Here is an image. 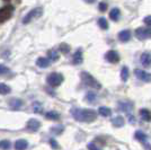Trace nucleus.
<instances>
[{"instance_id": "nucleus-1", "label": "nucleus", "mask_w": 151, "mask_h": 150, "mask_svg": "<svg viewBox=\"0 0 151 150\" xmlns=\"http://www.w3.org/2000/svg\"><path fill=\"white\" fill-rule=\"evenodd\" d=\"M72 116L79 122H94L97 119V113L89 108H75L71 111Z\"/></svg>"}, {"instance_id": "nucleus-2", "label": "nucleus", "mask_w": 151, "mask_h": 150, "mask_svg": "<svg viewBox=\"0 0 151 150\" xmlns=\"http://www.w3.org/2000/svg\"><path fill=\"white\" fill-rule=\"evenodd\" d=\"M80 77H81V80L83 81V84L86 85V86H88L90 88H95V89H101V85L99 81H97L96 79H95L93 76L88 74V72H81L80 74Z\"/></svg>"}, {"instance_id": "nucleus-3", "label": "nucleus", "mask_w": 151, "mask_h": 150, "mask_svg": "<svg viewBox=\"0 0 151 150\" xmlns=\"http://www.w3.org/2000/svg\"><path fill=\"white\" fill-rule=\"evenodd\" d=\"M42 14H43V9H42V7H37V8L32 9L31 12H29V13L27 14L25 17L23 18V24H28V23H31L33 19L41 17V16H42Z\"/></svg>"}, {"instance_id": "nucleus-4", "label": "nucleus", "mask_w": 151, "mask_h": 150, "mask_svg": "<svg viewBox=\"0 0 151 150\" xmlns=\"http://www.w3.org/2000/svg\"><path fill=\"white\" fill-rule=\"evenodd\" d=\"M47 84L50 85L51 87H58L60 86L63 81V76L61 74H58V72H52L47 76V79H46Z\"/></svg>"}, {"instance_id": "nucleus-5", "label": "nucleus", "mask_w": 151, "mask_h": 150, "mask_svg": "<svg viewBox=\"0 0 151 150\" xmlns=\"http://www.w3.org/2000/svg\"><path fill=\"white\" fill-rule=\"evenodd\" d=\"M135 36L140 41H145L151 38V28L150 27H139L135 30Z\"/></svg>"}, {"instance_id": "nucleus-6", "label": "nucleus", "mask_w": 151, "mask_h": 150, "mask_svg": "<svg viewBox=\"0 0 151 150\" xmlns=\"http://www.w3.org/2000/svg\"><path fill=\"white\" fill-rule=\"evenodd\" d=\"M14 12L13 6H5L0 9V23H4L12 17Z\"/></svg>"}, {"instance_id": "nucleus-7", "label": "nucleus", "mask_w": 151, "mask_h": 150, "mask_svg": "<svg viewBox=\"0 0 151 150\" xmlns=\"http://www.w3.org/2000/svg\"><path fill=\"white\" fill-rule=\"evenodd\" d=\"M134 74L138 77L140 80L145 82H150L151 81V74L147 72L145 70H141V69H135L134 70Z\"/></svg>"}, {"instance_id": "nucleus-8", "label": "nucleus", "mask_w": 151, "mask_h": 150, "mask_svg": "<svg viewBox=\"0 0 151 150\" xmlns=\"http://www.w3.org/2000/svg\"><path fill=\"white\" fill-rule=\"evenodd\" d=\"M41 128V122L36 119H31L26 123V129L31 132H36Z\"/></svg>"}, {"instance_id": "nucleus-9", "label": "nucleus", "mask_w": 151, "mask_h": 150, "mask_svg": "<svg viewBox=\"0 0 151 150\" xmlns=\"http://www.w3.org/2000/svg\"><path fill=\"white\" fill-rule=\"evenodd\" d=\"M105 59L111 63H117L119 61H120V56H119V53H117L116 51L109 50L108 52H106Z\"/></svg>"}, {"instance_id": "nucleus-10", "label": "nucleus", "mask_w": 151, "mask_h": 150, "mask_svg": "<svg viewBox=\"0 0 151 150\" xmlns=\"http://www.w3.org/2000/svg\"><path fill=\"white\" fill-rule=\"evenodd\" d=\"M140 61L145 68H151V52H143L141 54Z\"/></svg>"}, {"instance_id": "nucleus-11", "label": "nucleus", "mask_w": 151, "mask_h": 150, "mask_svg": "<svg viewBox=\"0 0 151 150\" xmlns=\"http://www.w3.org/2000/svg\"><path fill=\"white\" fill-rule=\"evenodd\" d=\"M51 64V60L49 58H38L36 60V66L40 68H47Z\"/></svg>"}, {"instance_id": "nucleus-12", "label": "nucleus", "mask_w": 151, "mask_h": 150, "mask_svg": "<svg viewBox=\"0 0 151 150\" xmlns=\"http://www.w3.org/2000/svg\"><path fill=\"white\" fill-rule=\"evenodd\" d=\"M130 38H131V32L129 30H124L119 33V40L122 42H127V41H130Z\"/></svg>"}, {"instance_id": "nucleus-13", "label": "nucleus", "mask_w": 151, "mask_h": 150, "mask_svg": "<svg viewBox=\"0 0 151 150\" xmlns=\"http://www.w3.org/2000/svg\"><path fill=\"white\" fill-rule=\"evenodd\" d=\"M140 116L141 119L145 122H151V112L147 108H141L140 110Z\"/></svg>"}, {"instance_id": "nucleus-14", "label": "nucleus", "mask_w": 151, "mask_h": 150, "mask_svg": "<svg viewBox=\"0 0 151 150\" xmlns=\"http://www.w3.org/2000/svg\"><path fill=\"white\" fill-rule=\"evenodd\" d=\"M82 62V51L79 49L77 50L73 53V56H72V63L73 64H79V63Z\"/></svg>"}, {"instance_id": "nucleus-15", "label": "nucleus", "mask_w": 151, "mask_h": 150, "mask_svg": "<svg viewBox=\"0 0 151 150\" xmlns=\"http://www.w3.org/2000/svg\"><path fill=\"white\" fill-rule=\"evenodd\" d=\"M121 17V10L119 8H113L111 12H109V18L114 20V22H117Z\"/></svg>"}, {"instance_id": "nucleus-16", "label": "nucleus", "mask_w": 151, "mask_h": 150, "mask_svg": "<svg viewBox=\"0 0 151 150\" xmlns=\"http://www.w3.org/2000/svg\"><path fill=\"white\" fill-rule=\"evenodd\" d=\"M27 146H28V144H27L26 140H24V139H19V140H17V141L15 142V149L16 150H25L26 148H27Z\"/></svg>"}, {"instance_id": "nucleus-17", "label": "nucleus", "mask_w": 151, "mask_h": 150, "mask_svg": "<svg viewBox=\"0 0 151 150\" xmlns=\"http://www.w3.org/2000/svg\"><path fill=\"white\" fill-rule=\"evenodd\" d=\"M119 108H120L121 111H123V112H131L132 111V104H130V103H125V102H120L119 103Z\"/></svg>"}, {"instance_id": "nucleus-18", "label": "nucleus", "mask_w": 151, "mask_h": 150, "mask_svg": "<svg viewBox=\"0 0 151 150\" xmlns=\"http://www.w3.org/2000/svg\"><path fill=\"white\" fill-rule=\"evenodd\" d=\"M112 123H113V125L115 126V128H121V126L124 125L125 121H124V119H123L121 115H117L116 118L112 119Z\"/></svg>"}, {"instance_id": "nucleus-19", "label": "nucleus", "mask_w": 151, "mask_h": 150, "mask_svg": "<svg viewBox=\"0 0 151 150\" xmlns=\"http://www.w3.org/2000/svg\"><path fill=\"white\" fill-rule=\"evenodd\" d=\"M98 114L101 115V116H104V118H107V116H109L112 114V110L108 108V107L101 106L98 108Z\"/></svg>"}, {"instance_id": "nucleus-20", "label": "nucleus", "mask_w": 151, "mask_h": 150, "mask_svg": "<svg viewBox=\"0 0 151 150\" xmlns=\"http://www.w3.org/2000/svg\"><path fill=\"white\" fill-rule=\"evenodd\" d=\"M23 104H24V102L22 100H19V98H13V100H9V105L14 108H18V107H22L23 106Z\"/></svg>"}, {"instance_id": "nucleus-21", "label": "nucleus", "mask_w": 151, "mask_h": 150, "mask_svg": "<svg viewBox=\"0 0 151 150\" xmlns=\"http://www.w3.org/2000/svg\"><path fill=\"white\" fill-rule=\"evenodd\" d=\"M45 118L49 120H53V121H57V120L60 119V114L58 112H54V111H50V112L45 113Z\"/></svg>"}, {"instance_id": "nucleus-22", "label": "nucleus", "mask_w": 151, "mask_h": 150, "mask_svg": "<svg viewBox=\"0 0 151 150\" xmlns=\"http://www.w3.org/2000/svg\"><path fill=\"white\" fill-rule=\"evenodd\" d=\"M134 137H135V139L139 140L140 142H147V139H148V137L145 134V132H142V131H135Z\"/></svg>"}, {"instance_id": "nucleus-23", "label": "nucleus", "mask_w": 151, "mask_h": 150, "mask_svg": "<svg viewBox=\"0 0 151 150\" xmlns=\"http://www.w3.org/2000/svg\"><path fill=\"white\" fill-rule=\"evenodd\" d=\"M10 93V87L4 84V82H0V94L1 95H7Z\"/></svg>"}, {"instance_id": "nucleus-24", "label": "nucleus", "mask_w": 151, "mask_h": 150, "mask_svg": "<svg viewBox=\"0 0 151 150\" xmlns=\"http://www.w3.org/2000/svg\"><path fill=\"white\" fill-rule=\"evenodd\" d=\"M129 69L127 67H123L122 70H121V78H122V81H126L127 78H129Z\"/></svg>"}, {"instance_id": "nucleus-25", "label": "nucleus", "mask_w": 151, "mask_h": 150, "mask_svg": "<svg viewBox=\"0 0 151 150\" xmlns=\"http://www.w3.org/2000/svg\"><path fill=\"white\" fill-rule=\"evenodd\" d=\"M49 59H50L51 61H57L59 60V58H60V54L58 53V51H50L49 52V56H47Z\"/></svg>"}, {"instance_id": "nucleus-26", "label": "nucleus", "mask_w": 151, "mask_h": 150, "mask_svg": "<svg viewBox=\"0 0 151 150\" xmlns=\"http://www.w3.org/2000/svg\"><path fill=\"white\" fill-rule=\"evenodd\" d=\"M98 25H99L101 30H107L108 28V23H107V20L104 17H101L98 19Z\"/></svg>"}, {"instance_id": "nucleus-27", "label": "nucleus", "mask_w": 151, "mask_h": 150, "mask_svg": "<svg viewBox=\"0 0 151 150\" xmlns=\"http://www.w3.org/2000/svg\"><path fill=\"white\" fill-rule=\"evenodd\" d=\"M10 141L9 140H2L0 141V148L2 150H9L10 149Z\"/></svg>"}, {"instance_id": "nucleus-28", "label": "nucleus", "mask_w": 151, "mask_h": 150, "mask_svg": "<svg viewBox=\"0 0 151 150\" xmlns=\"http://www.w3.org/2000/svg\"><path fill=\"white\" fill-rule=\"evenodd\" d=\"M96 98H97V96H96V94L93 93V92H88V93L86 94V100H88V102H94Z\"/></svg>"}, {"instance_id": "nucleus-29", "label": "nucleus", "mask_w": 151, "mask_h": 150, "mask_svg": "<svg viewBox=\"0 0 151 150\" xmlns=\"http://www.w3.org/2000/svg\"><path fill=\"white\" fill-rule=\"evenodd\" d=\"M60 51L61 52H63V53H69V51H70V46L68 45V44H65V43H62V44H60Z\"/></svg>"}, {"instance_id": "nucleus-30", "label": "nucleus", "mask_w": 151, "mask_h": 150, "mask_svg": "<svg viewBox=\"0 0 151 150\" xmlns=\"http://www.w3.org/2000/svg\"><path fill=\"white\" fill-rule=\"evenodd\" d=\"M8 71H9V69H8L7 66H5V64H0V76L6 75V74H8Z\"/></svg>"}, {"instance_id": "nucleus-31", "label": "nucleus", "mask_w": 151, "mask_h": 150, "mask_svg": "<svg viewBox=\"0 0 151 150\" xmlns=\"http://www.w3.org/2000/svg\"><path fill=\"white\" fill-rule=\"evenodd\" d=\"M50 144L52 148H54V149H59L60 147H59V144H58L57 140H54V139H51L50 140Z\"/></svg>"}, {"instance_id": "nucleus-32", "label": "nucleus", "mask_w": 151, "mask_h": 150, "mask_svg": "<svg viewBox=\"0 0 151 150\" xmlns=\"http://www.w3.org/2000/svg\"><path fill=\"white\" fill-rule=\"evenodd\" d=\"M87 148H88L89 150H101V148H98V147H97L95 144H93V142L87 144Z\"/></svg>"}, {"instance_id": "nucleus-33", "label": "nucleus", "mask_w": 151, "mask_h": 150, "mask_svg": "<svg viewBox=\"0 0 151 150\" xmlns=\"http://www.w3.org/2000/svg\"><path fill=\"white\" fill-rule=\"evenodd\" d=\"M98 8H99V10H101V12H105V10L107 9V4L106 2H99Z\"/></svg>"}, {"instance_id": "nucleus-34", "label": "nucleus", "mask_w": 151, "mask_h": 150, "mask_svg": "<svg viewBox=\"0 0 151 150\" xmlns=\"http://www.w3.org/2000/svg\"><path fill=\"white\" fill-rule=\"evenodd\" d=\"M52 131H55V133H57V134H60V133L63 131V126H61V125H60V126L52 128Z\"/></svg>"}, {"instance_id": "nucleus-35", "label": "nucleus", "mask_w": 151, "mask_h": 150, "mask_svg": "<svg viewBox=\"0 0 151 150\" xmlns=\"http://www.w3.org/2000/svg\"><path fill=\"white\" fill-rule=\"evenodd\" d=\"M143 22H145V25H148L149 27H151V15H150V16H147V17H145Z\"/></svg>"}, {"instance_id": "nucleus-36", "label": "nucleus", "mask_w": 151, "mask_h": 150, "mask_svg": "<svg viewBox=\"0 0 151 150\" xmlns=\"http://www.w3.org/2000/svg\"><path fill=\"white\" fill-rule=\"evenodd\" d=\"M83 1H86L87 4H93V2H95L96 0H83Z\"/></svg>"}, {"instance_id": "nucleus-37", "label": "nucleus", "mask_w": 151, "mask_h": 150, "mask_svg": "<svg viewBox=\"0 0 151 150\" xmlns=\"http://www.w3.org/2000/svg\"><path fill=\"white\" fill-rule=\"evenodd\" d=\"M4 1H9V0H4Z\"/></svg>"}]
</instances>
